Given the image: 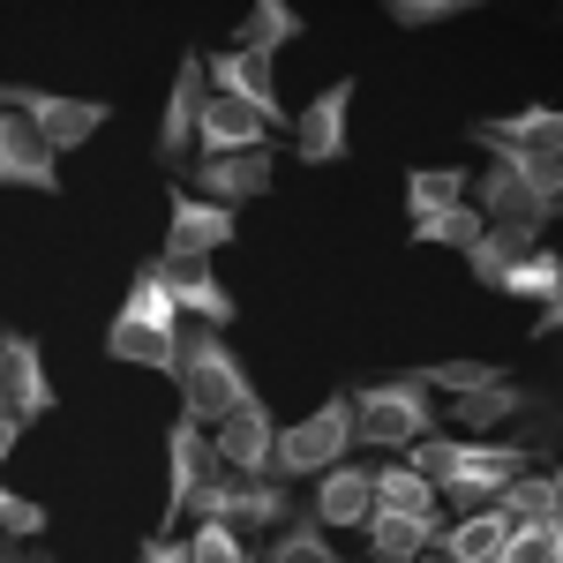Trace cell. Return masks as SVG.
<instances>
[{
    "instance_id": "cell-15",
    "label": "cell",
    "mask_w": 563,
    "mask_h": 563,
    "mask_svg": "<svg viewBox=\"0 0 563 563\" xmlns=\"http://www.w3.org/2000/svg\"><path fill=\"white\" fill-rule=\"evenodd\" d=\"M466 135H474L488 158H504V151H541V158H563V106H519V113L474 121Z\"/></svg>"
},
{
    "instance_id": "cell-35",
    "label": "cell",
    "mask_w": 563,
    "mask_h": 563,
    "mask_svg": "<svg viewBox=\"0 0 563 563\" xmlns=\"http://www.w3.org/2000/svg\"><path fill=\"white\" fill-rule=\"evenodd\" d=\"M135 563H196V556H188V541H174V533H151L135 549Z\"/></svg>"
},
{
    "instance_id": "cell-23",
    "label": "cell",
    "mask_w": 563,
    "mask_h": 563,
    "mask_svg": "<svg viewBox=\"0 0 563 563\" xmlns=\"http://www.w3.org/2000/svg\"><path fill=\"white\" fill-rule=\"evenodd\" d=\"M526 256H541V225H488L474 249H466V271L481 286H504Z\"/></svg>"
},
{
    "instance_id": "cell-32",
    "label": "cell",
    "mask_w": 563,
    "mask_h": 563,
    "mask_svg": "<svg viewBox=\"0 0 563 563\" xmlns=\"http://www.w3.org/2000/svg\"><path fill=\"white\" fill-rule=\"evenodd\" d=\"M188 556H196V563H256L249 549H241V526H218V519H196Z\"/></svg>"
},
{
    "instance_id": "cell-10",
    "label": "cell",
    "mask_w": 563,
    "mask_h": 563,
    "mask_svg": "<svg viewBox=\"0 0 563 563\" xmlns=\"http://www.w3.org/2000/svg\"><path fill=\"white\" fill-rule=\"evenodd\" d=\"M166 203H174V211H166V249H158V256H174V263H203L241 233V218L225 211V203H203V196H188V188H174Z\"/></svg>"
},
{
    "instance_id": "cell-11",
    "label": "cell",
    "mask_w": 563,
    "mask_h": 563,
    "mask_svg": "<svg viewBox=\"0 0 563 563\" xmlns=\"http://www.w3.org/2000/svg\"><path fill=\"white\" fill-rule=\"evenodd\" d=\"M0 180L31 188V196H60V151L38 135V121L8 113V106H0Z\"/></svg>"
},
{
    "instance_id": "cell-2",
    "label": "cell",
    "mask_w": 563,
    "mask_h": 563,
    "mask_svg": "<svg viewBox=\"0 0 563 563\" xmlns=\"http://www.w3.org/2000/svg\"><path fill=\"white\" fill-rule=\"evenodd\" d=\"M180 331H188V316L174 308L166 278H158V263H143L135 286H129V301H121V316L106 323V361H129V368H158V376H174V368H180Z\"/></svg>"
},
{
    "instance_id": "cell-18",
    "label": "cell",
    "mask_w": 563,
    "mask_h": 563,
    "mask_svg": "<svg viewBox=\"0 0 563 563\" xmlns=\"http://www.w3.org/2000/svg\"><path fill=\"white\" fill-rule=\"evenodd\" d=\"M271 180H278V158L256 151V158H196V196L203 203H263L271 196Z\"/></svg>"
},
{
    "instance_id": "cell-22",
    "label": "cell",
    "mask_w": 563,
    "mask_h": 563,
    "mask_svg": "<svg viewBox=\"0 0 563 563\" xmlns=\"http://www.w3.org/2000/svg\"><path fill=\"white\" fill-rule=\"evenodd\" d=\"M361 533H368V549H376V556H390V563H421L429 549H443L451 519H406V511H384V504H376Z\"/></svg>"
},
{
    "instance_id": "cell-37",
    "label": "cell",
    "mask_w": 563,
    "mask_h": 563,
    "mask_svg": "<svg viewBox=\"0 0 563 563\" xmlns=\"http://www.w3.org/2000/svg\"><path fill=\"white\" fill-rule=\"evenodd\" d=\"M23 429H31V421H23V413H8V406H0V451H15V443H23Z\"/></svg>"
},
{
    "instance_id": "cell-24",
    "label": "cell",
    "mask_w": 563,
    "mask_h": 563,
    "mask_svg": "<svg viewBox=\"0 0 563 563\" xmlns=\"http://www.w3.org/2000/svg\"><path fill=\"white\" fill-rule=\"evenodd\" d=\"M376 504L384 511H406V519H443V488L429 474H413L406 459L398 466H376Z\"/></svg>"
},
{
    "instance_id": "cell-34",
    "label": "cell",
    "mask_w": 563,
    "mask_h": 563,
    "mask_svg": "<svg viewBox=\"0 0 563 563\" xmlns=\"http://www.w3.org/2000/svg\"><path fill=\"white\" fill-rule=\"evenodd\" d=\"M0 526H8V541H38V533H45V511L31 504V496L0 488Z\"/></svg>"
},
{
    "instance_id": "cell-21",
    "label": "cell",
    "mask_w": 563,
    "mask_h": 563,
    "mask_svg": "<svg viewBox=\"0 0 563 563\" xmlns=\"http://www.w3.org/2000/svg\"><path fill=\"white\" fill-rule=\"evenodd\" d=\"M376 511V466H331L316 481V526H368Z\"/></svg>"
},
{
    "instance_id": "cell-7",
    "label": "cell",
    "mask_w": 563,
    "mask_h": 563,
    "mask_svg": "<svg viewBox=\"0 0 563 563\" xmlns=\"http://www.w3.org/2000/svg\"><path fill=\"white\" fill-rule=\"evenodd\" d=\"M196 519H218V526H286V511H294V496H286V481L278 474H218L196 504H188Z\"/></svg>"
},
{
    "instance_id": "cell-20",
    "label": "cell",
    "mask_w": 563,
    "mask_h": 563,
    "mask_svg": "<svg viewBox=\"0 0 563 563\" xmlns=\"http://www.w3.org/2000/svg\"><path fill=\"white\" fill-rule=\"evenodd\" d=\"M511 533H519V519L504 504L466 511V519H451V533H443V563H504L511 556Z\"/></svg>"
},
{
    "instance_id": "cell-31",
    "label": "cell",
    "mask_w": 563,
    "mask_h": 563,
    "mask_svg": "<svg viewBox=\"0 0 563 563\" xmlns=\"http://www.w3.org/2000/svg\"><path fill=\"white\" fill-rule=\"evenodd\" d=\"M263 563H339V549L323 541V526H278V541H271Z\"/></svg>"
},
{
    "instance_id": "cell-25",
    "label": "cell",
    "mask_w": 563,
    "mask_h": 563,
    "mask_svg": "<svg viewBox=\"0 0 563 563\" xmlns=\"http://www.w3.org/2000/svg\"><path fill=\"white\" fill-rule=\"evenodd\" d=\"M481 233H488V211H481V203H451V211L413 218V241H421V249H459V256H466Z\"/></svg>"
},
{
    "instance_id": "cell-1",
    "label": "cell",
    "mask_w": 563,
    "mask_h": 563,
    "mask_svg": "<svg viewBox=\"0 0 563 563\" xmlns=\"http://www.w3.org/2000/svg\"><path fill=\"white\" fill-rule=\"evenodd\" d=\"M406 466L429 474L451 511H488V504H504L511 481H526V451L519 443H451L443 429H429L421 443H406Z\"/></svg>"
},
{
    "instance_id": "cell-38",
    "label": "cell",
    "mask_w": 563,
    "mask_h": 563,
    "mask_svg": "<svg viewBox=\"0 0 563 563\" xmlns=\"http://www.w3.org/2000/svg\"><path fill=\"white\" fill-rule=\"evenodd\" d=\"M549 331H563V294L549 308H541V323H533V339H549Z\"/></svg>"
},
{
    "instance_id": "cell-5",
    "label": "cell",
    "mask_w": 563,
    "mask_h": 563,
    "mask_svg": "<svg viewBox=\"0 0 563 563\" xmlns=\"http://www.w3.org/2000/svg\"><path fill=\"white\" fill-rule=\"evenodd\" d=\"M353 429L361 443L376 451H406L435 429V406H429V384L413 376H384V384H353Z\"/></svg>"
},
{
    "instance_id": "cell-9",
    "label": "cell",
    "mask_w": 563,
    "mask_h": 563,
    "mask_svg": "<svg viewBox=\"0 0 563 563\" xmlns=\"http://www.w3.org/2000/svg\"><path fill=\"white\" fill-rule=\"evenodd\" d=\"M203 106H211V53H180L174 90H166V113H158V143H151L166 166L188 158V143H196V129H203Z\"/></svg>"
},
{
    "instance_id": "cell-27",
    "label": "cell",
    "mask_w": 563,
    "mask_h": 563,
    "mask_svg": "<svg viewBox=\"0 0 563 563\" xmlns=\"http://www.w3.org/2000/svg\"><path fill=\"white\" fill-rule=\"evenodd\" d=\"M474 196V180L459 174V166H413L406 174V211L429 218V211H451V203H466Z\"/></svg>"
},
{
    "instance_id": "cell-26",
    "label": "cell",
    "mask_w": 563,
    "mask_h": 563,
    "mask_svg": "<svg viewBox=\"0 0 563 563\" xmlns=\"http://www.w3.org/2000/svg\"><path fill=\"white\" fill-rule=\"evenodd\" d=\"M301 38V15H294V8H286V0H256V8H249V15H241V53H263V60H271V53H278V45H294Z\"/></svg>"
},
{
    "instance_id": "cell-41",
    "label": "cell",
    "mask_w": 563,
    "mask_h": 563,
    "mask_svg": "<svg viewBox=\"0 0 563 563\" xmlns=\"http://www.w3.org/2000/svg\"><path fill=\"white\" fill-rule=\"evenodd\" d=\"M376 563H390V556H376Z\"/></svg>"
},
{
    "instance_id": "cell-17",
    "label": "cell",
    "mask_w": 563,
    "mask_h": 563,
    "mask_svg": "<svg viewBox=\"0 0 563 563\" xmlns=\"http://www.w3.org/2000/svg\"><path fill=\"white\" fill-rule=\"evenodd\" d=\"M211 90L218 98H241L271 129H286V106H278V84H271V60H263V53H241V45L211 53Z\"/></svg>"
},
{
    "instance_id": "cell-12",
    "label": "cell",
    "mask_w": 563,
    "mask_h": 563,
    "mask_svg": "<svg viewBox=\"0 0 563 563\" xmlns=\"http://www.w3.org/2000/svg\"><path fill=\"white\" fill-rule=\"evenodd\" d=\"M0 406L23 413V421H45V413L60 406V390L45 376V353H38L31 331H8V339H0Z\"/></svg>"
},
{
    "instance_id": "cell-16",
    "label": "cell",
    "mask_w": 563,
    "mask_h": 563,
    "mask_svg": "<svg viewBox=\"0 0 563 563\" xmlns=\"http://www.w3.org/2000/svg\"><path fill=\"white\" fill-rule=\"evenodd\" d=\"M256 151H271V121L249 113L241 98H218L211 90L203 129H196V158H256Z\"/></svg>"
},
{
    "instance_id": "cell-30",
    "label": "cell",
    "mask_w": 563,
    "mask_h": 563,
    "mask_svg": "<svg viewBox=\"0 0 563 563\" xmlns=\"http://www.w3.org/2000/svg\"><path fill=\"white\" fill-rule=\"evenodd\" d=\"M511 413H526V390L519 384H488L474 390V398H459V429H496V421H511Z\"/></svg>"
},
{
    "instance_id": "cell-8",
    "label": "cell",
    "mask_w": 563,
    "mask_h": 563,
    "mask_svg": "<svg viewBox=\"0 0 563 563\" xmlns=\"http://www.w3.org/2000/svg\"><path fill=\"white\" fill-rule=\"evenodd\" d=\"M8 113H23V121H38V135L68 158V151H84L90 135L113 121V106L106 98H60V90H31V84H8Z\"/></svg>"
},
{
    "instance_id": "cell-19",
    "label": "cell",
    "mask_w": 563,
    "mask_h": 563,
    "mask_svg": "<svg viewBox=\"0 0 563 563\" xmlns=\"http://www.w3.org/2000/svg\"><path fill=\"white\" fill-rule=\"evenodd\" d=\"M158 263V278H166V294H174V308L188 316V323H211V331H225L241 308H233V294L211 278V263H174V256H151Z\"/></svg>"
},
{
    "instance_id": "cell-6",
    "label": "cell",
    "mask_w": 563,
    "mask_h": 563,
    "mask_svg": "<svg viewBox=\"0 0 563 563\" xmlns=\"http://www.w3.org/2000/svg\"><path fill=\"white\" fill-rule=\"evenodd\" d=\"M218 474H225L218 435L203 429V421H188V413H180L174 429H166V519H158V533H174V519H188V504H196Z\"/></svg>"
},
{
    "instance_id": "cell-33",
    "label": "cell",
    "mask_w": 563,
    "mask_h": 563,
    "mask_svg": "<svg viewBox=\"0 0 563 563\" xmlns=\"http://www.w3.org/2000/svg\"><path fill=\"white\" fill-rule=\"evenodd\" d=\"M474 0H390L384 15L398 23V31H429V23H451V15H466Z\"/></svg>"
},
{
    "instance_id": "cell-29",
    "label": "cell",
    "mask_w": 563,
    "mask_h": 563,
    "mask_svg": "<svg viewBox=\"0 0 563 563\" xmlns=\"http://www.w3.org/2000/svg\"><path fill=\"white\" fill-rule=\"evenodd\" d=\"M496 294H511V301H541V308H549V301L563 294V256H556V249H541V256H526L519 271H511V278L496 286Z\"/></svg>"
},
{
    "instance_id": "cell-13",
    "label": "cell",
    "mask_w": 563,
    "mask_h": 563,
    "mask_svg": "<svg viewBox=\"0 0 563 563\" xmlns=\"http://www.w3.org/2000/svg\"><path fill=\"white\" fill-rule=\"evenodd\" d=\"M346 113H353V76L323 84L301 113H294V151H301V166H339V158H346Z\"/></svg>"
},
{
    "instance_id": "cell-28",
    "label": "cell",
    "mask_w": 563,
    "mask_h": 563,
    "mask_svg": "<svg viewBox=\"0 0 563 563\" xmlns=\"http://www.w3.org/2000/svg\"><path fill=\"white\" fill-rule=\"evenodd\" d=\"M413 384H429V390H451V398H474V390L488 384H511L496 361H429V368H406Z\"/></svg>"
},
{
    "instance_id": "cell-14",
    "label": "cell",
    "mask_w": 563,
    "mask_h": 563,
    "mask_svg": "<svg viewBox=\"0 0 563 563\" xmlns=\"http://www.w3.org/2000/svg\"><path fill=\"white\" fill-rule=\"evenodd\" d=\"M218 459H225V474H278V421H271V406H263V390L249 406H233L225 421H218Z\"/></svg>"
},
{
    "instance_id": "cell-3",
    "label": "cell",
    "mask_w": 563,
    "mask_h": 563,
    "mask_svg": "<svg viewBox=\"0 0 563 563\" xmlns=\"http://www.w3.org/2000/svg\"><path fill=\"white\" fill-rule=\"evenodd\" d=\"M180 413L188 421H203V429H218L233 406H249L256 398V384H249V368H241V353L225 346V331H211V323H188L180 331Z\"/></svg>"
},
{
    "instance_id": "cell-36",
    "label": "cell",
    "mask_w": 563,
    "mask_h": 563,
    "mask_svg": "<svg viewBox=\"0 0 563 563\" xmlns=\"http://www.w3.org/2000/svg\"><path fill=\"white\" fill-rule=\"evenodd\" d=\"M8 563H53L45 541H8Z\"/></svg>"
},
{
    "instance_id": "cell-40",
    "label": "cell",
    "mask_w": 563,
    "mask_h": 563,
    "mask_svg": "<svg viewBox=\"0 0 563 563\" xmlns=\"http://www.w3.org/2000/svg\"><path fill=\"white\" fill-rule=\"evenodd\" d=\"M549 563H563V526H556V549H549Z\"/></svg>"
},
{
    "instance_id": "cell-4",
    "label": "cell",
    "mask_w": 563,
    "mask_h": 563,
    "mask_svg": "<svg viewBox=\"0 0 563 563\" xmlns=\"http://www.w3.org/2000/svg\"><path fill=\"white\" fill-rule=\"evenodd\" d=\"M361 443V429H353V390H331L308 421H294V429H278V481H323L331 466H346V451Z\"/></svg>"
},
{
    "instance_id": "cell-39",
    "label": "cell",
    "mask_w": 563,
    "mask_h": 563,
    "mask_svg": "<svg viewBox=\"0 0 563 563\" xmlns=\"http://www.w3.org/2000/svg\"><path fill=\"white\" fill-rule=\"evenodd\" d=\"M549 496H556V511H563V466H556V474H549Z\"/></svg>"
}]
</instances>
